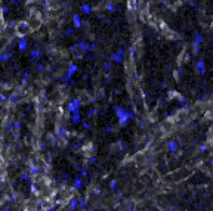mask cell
Returning <instances> with one entry per match:
<instances>
[{
  "mask_svg": "<svg viewBox=\"0 0 213 211\" xmlns=\"http://www.w3.org/2000/svg\"><path fill=\"white\" fill-rule=\"evenodd\" d=\"M113 109H114V112H116V117H117V120H118V124H120L122 127L126 126L127 120L135 118V115H133V112H132V111H126L124 108L118 106V105H114V108H113Z\"/></svg>",
  "mask_w": 213,
  "mask_h": 211,
  "instance_id": "6da1fadb",
  "label": "cell"
},
{
  "mask_svg": "<svg viewBox=\"0 0 213 211\" xmlns=\"http://www.w3.org/2000/svg\"><path fill=\"white\" fill-rule=\"evenodd\" d=\"M96 49V45H95V43H92V45H90V50H95Z\"/></svg>",
  "mask_w": 213,
  "mask_h": 211,
  "instance_id": "60d3db41",
  "label": "cell"
},
{
  "mask_svg": "<svg viewBox=\"0 0 213 211\" xmlns=\"http://www.w3.org/2000/svg\"><path fill=\"white\" fill-rule=\"evenodd\" d=\"M81 105H83V103H81V99H80V98H74L71 102L67 103V111L71 112V114L75 112V111H80V106H81Z\"/></svg>",
  "mask_w": 213,
  "mask_h": 211,
  "instance_id": "3957f363",
  "label": "cell"
},
{
  "mask_svg": "<svg viewBox=\"0 0 213 211\" xmlns=\"http://www.w3.org/2000/svg\"><path fill=\"white\" fill-rule=\"evenodd\" d=\"M108 184H110V189H111V190H114V189L117 188V180H111V182H110Z\"/></svg>",
  "mask_w": 213,
  "mask_h": 211,
  "instance_id": "d4e9b609",
  "label": "cell"
},
{
  "mask_svg": "<svg viewBox=\"0 0 213 211\" xmlns=\"http://www.w3.org/2000/svg\"><path fill=\"white\" fill-rule=\"evenodd\" d=\"M21 179H22V180H30V173H27V171L22 173V174H21Z\"/></svg>",
  "mask_w": 213,
  "mask_h": 211,
  "instance_id": "83f0119b",
  "label": "cell"
},
{
  "mask_svg": "<svg viewBox=\"0 0 213 211\" xmlns=\"http://www.w3.org/2000/svg\"><path fill=\"white\" fill-rule=\"evenodd\" d=\"M80 176H87V170L86 168H80Z\"/></svg>",
  "mask_w": 213,
  "mask_h": 211,
  "instance_id": "836d02e7",
  "label": "cell"
},
{
  "mask_svg": "<svg viewBox=\"0 0 213 211\" xmlns=\"http://www.w3.org/2000/svg\"><path fill=\"white\" fill-rule=\"evenodd\" d=\"M73 24H74V28L81 27V18H80L79 13H73Z\"/></svg>",
  "mask_w": 213,
  "mask_h": 211,
  "instance_id": "9c48e42d",
  "label": "cell"
},
{
  "mask_svg": "<svg viewBox=\"0 0 213 211\" xmlns=\"http://www.w3.org/2000/svg\"><path fill=\"white\" fill-rule=\"evenodd\" d=\"M16 101H18V96H16L15 93H12V95L9 96V102H12V103H16Z\"/></svg>",
  "mask_w": 213,
  "mask_h": 211,
  "instance_id": "cb8c5ba5",
  "label": "cell"
},
{
  "mask_svg": "<svg viewBox=\"0 0 213 211\" xmlns=\"http://www.w3.org/2000/svg\"><path fill=\"white\" fill-rule=\"evenodd\" d=\"M19 127H21V122H19V121H13V122H12V128H13V130H18Z\"/></svg>",
  "mask_w": 213,
  "mask_h": 211,
  "instance_id": "4316f807",
  "label": "cell"
},
{
  "mask_svg": "<svg viewBox=\"0 0 213 211\" xmlns=\"http://www.w3.org/2000/svg\"><path fill=\"white\" fill-rule=\"evenodd\" d=\"M2 12H3V13H7V12H9V7H7V6H3V7H2Z\"/></svg>",
  "mask_w": 213,
  "mask_h": 211,
  "instance_id": "74e56055",
  "label": "cell"
},
{
  "mask_svg": "<svg viewBox=\"0 0 213 211\" xmlns=\"http://www.w3.org/2000/svg\"><path fill=\"white\" fill-rule=\"evenodd\" d=\"M201 40H203L201 34H200V33H194V43H195V45H200Z\"/></svg>",
  "mask_w": 213,
  "mask_h": 211,
  "instance_id": "e0dca14e",
  "label": "cell"
},
{
  "mask_svg": "<svg viewBox=\"0 0 213 211\" xmlns=\"http://www.w3.org/2000/svg\"><path fill=\"white\" fill-rule=\"evenodd\" d=\"M73 188H74V189H80V188H81V177H80V174H77V177L74 179Z\"/></svg>",
  "mask_w": 213,
  "mask_h": 211,
  "instance_id": "5bb4252c",
  "label": "cell"
},
{
  "mask_svg": "<svg viewBox=\"0 0 213 211\" xmlns=\"http://www.w3.org/2000/svg\"><path fill=\"white\" fill-rule=\"evenodd\" d=\"M127 6H129V9L133 11L136 7V0H129V3H127Z\"/></svg>",
  "mask_w": 213,
  "mask_h": 211,
  "instance_id": "7402d4cb",
  "label": "cell"
},
{
  "mask_svg": "<svg viewBox=\"0 0 213 211\" xmlns=\"http://www.w3.org/2000/svg\"><path fill=\"white\" fill-rule=\"evenodd\" d=\"M31 30H33V27L30 25L28 21H19L18 24H16V27H15V34H16V36H19V37H25Z\"/></svg>",
  "mask_w": 213,
  "mask_h": 211,
  "instance_id": "7a4b0ae2",
  "label": "cell"
},
{
  "mask_svg": "<svg viewBox=\"0 0 213 211\" xmlns=\"http://www.w3.org/2000/svg\"><path fill=\"white\" fill-rule=\"evenodd\" d=\"M16 24H18V22H16L15 19H11L9 22L6 24V27H7V28H15V27H16Z\"/></svg>",
  "mask_w": 213,
  "mask_h": 211,
  "instance_id": "ffe728a7",
  "label": "cell"
},
{
  "mask_svg": "<svg viewBox=\"0 0 213 211\" xmlns=\"http://www.w3.org/2000/svg\"><path fill=\"white\" fill-rule=\"evenodd\" d=\"M104 96H105L104 92H99V93H98V99H104Z\"/></svg>",
  "mask_w": 213,
  "mask_h": 211,
  "instance_id": "e575fe53",
  "label": "cell"
},
{
  "mask_svg": "<svg viewBox=\"0 0 213 211\" xmlns=\"http://www.w3.org/2000/svg\"><path fill=\"white\" fill-rule=\"evenodd\" d=\"M95 160H96L95 156H90L89 160H87V162H89V164H93V162H95Z\"/></svg>",
  "mask_w": 213,
  "mask_h": 211,
  "instance_id": "d590c367",
  "label": "cell"
},
{
  "mask_svg": "<svg viewBox=\"0 0 213 211\" xmlns=\"http://www.w3.org/2000/svg\"><path fill=\"white\" fill-rule=\"evenodd\" d=\"M0 101H2V102H6V101H7V98H6L5 95H2V93H0Z\"/></svg>",
  "mask_w": 213,
  "mask_h": 211,
  "instance_id": "8d00e7d4",
  "label": "cell"
},
{
  "mask_svg": "<svg viewBox=\"0 0 213 211\" xmlns=\"http://www.w3.org/2000/svg\"><path fill=\"white\" fill-rule=\"evenodd\" d=\"M80 121H81V114H80V111L73 112V114H71V122H73V124H79Z\"/></svg>",
  "mask_w": 213,
  "mask_h": 211,
  "instance_id": "ba28073f",
  "label": "cell"
},
{
  "mask_svg": "<svg viewBox=\"0 0 213 211\" xmlns=\"http://www.w3.org/2000/svg\"><path fill=\"white\" fill-rule=\"evenodd\" d=\"M79 204H80V207H84V204H86V201H84L83 198L80 199V202H79Z\"/></svg>",
  "mask_w": 213,
  "mask_h": 211,
  "instance_id": "ab89813d",
  "label": "cell"
},
{
  "mask_svg": "<svg viewBox=\"0 0 213 211\" xmlns=\"http://www.w3.org/2000/svg\"><path fill=\"white\" fill-rule=\"evenodd\" d=\"M178 142L176 140H173V139H170V140H167V149H169V152H172V154H175L176 151H178Z\"/></svg>",
  "mask_w": 213,
  "mask_h": 211,
  "instance_id": "8992f818",
  "label": "cell"
},
{
  "mask_svg": "<svg viewBox=\"0 0 213 211\" xmlns=\"http://www.w3.org/2000/svg\"><path fill=\"white\" fill-rule=\"evenodd\" d=\"M80 9H81V12H83V13H86V15H89V13H90V11H92V9H90V6H89L87 3L80 5Z\"/></svg>",
  "mask_w": 213,
  "mask_h": 211,
  "instance_id": "2e32d148",
  "label": "cell"
},
{
  "mask_svg": "<svg viewBox=\"0 0 213 211\" xmlns=\"http://www.w3.org/2000/svg\"><path fill=\"white\" fill-rule=\"evenodd\" d=\"M77 46H79V49L83 52V53H86V52H89V50H90L89 43H86V41H77Z\"/></svg>",
  "mask_w": 213,
  "mask_h": 211,
  "instance_id": "8fae6325",
  "label": "cell"
},
{
  "mask_svg": "<svg viewBox=\"0 0 213 211\" xmlns=\"http://www.w3.org/2000/svg\"><path fill=\"white\" fill-rule=\"evenodd\" d=\"M105 131H107V133H111V131H113V127H111V126H107Z\"/></svg>",
  "mask_w": 213,
  "mask_h": 211,
  "instance_id": "f35d334b",
  "label": "cell"
},
{
  "mask_svg": "<svg viewBox=\"0 0 213 211\" xmlns=\"http://www.w3.org/2000/svg\"><path fill=\"white\" fill-rule=\"evenodd\" d=\"M64 33H65V36H71V34L74 33V30H73V28H67Z\"/></svg>",
  "mask_w": 213,
  "mask_h": 211,
  "instance_id": "1f68e13d",
  "label": "cell"
},
{
  "mask_svg": "<svg viewBox=\"0 0 213 211\" xmlns=\"http://www.w3.org/2000/svg\"><path fill=\"white\" fill-rule=\"evenodd\" d=\"M77 205V198L71 196V202H70V210H74V207Z\"/></svg>",
  "mask_w": 213,
  "mask_h": 211,
  "instance_id": "d6986e66",
  "label": "cell"
},
{
  "mask_svg": "<svg viewBox=\"0 0 213 211\" xmlns=\"http://www.w3.org/2000/svg\"><path fill=\"white\" fill-rule=\"evenodd\" d=\"M27 78H28V71H25L24 73V77H22V84L27 83Z\"/></svg>",
  "mask_w": 213,
  "mask_h": 211,
  "instance_id": "f546056e",
  "label": "cell"
},
{
  "mask_svg": "<svg viewBox=\"0 0 213 211\" xmlns=\"http://www.w3.org/2000/svg\"><path fill=\"white\" fill-rule=\"evenodd\" d=\"M75 71H77V64L71 62L70 65H68V68H67V73H65V75H64V80L73 83V81H71V77H73V74H74Z\"/></svg>",
  "mask_w": 213,
  "mask_h": 211,
  "instance_id": "277c9868",
  "label": "cell"
},
{
  "mask_svg": "<svg viewBox=\"0 0 213 211\" xmlns=\"http://www.w3.org/2000/svg\"><path fill=\"white\" fill-rule=\"evenodd\" d=\"M210 162H212V164H213V158H212V160H210Z\"/></svg>",
  "mask_w": 213,
  "mask_h": 211,
  "instance_id": "7bdbcfd3",
  "label": "cell"
},
{
  "mask_svg": "<svg viewBox=\"0 0 213 211\" xmlns=\"http://www.w3.org/2000/svg\"><path fill=\"white\" fill-rule=\"evenodd\" d=\"M195 69H197V73L201 74V75L206 73V67H204V61L203 59H198L197 61V64H195Z\"/></svg>",
  "mask_w": 213,
  "mask_h": 211,
  "instance_id": "52a82bcc",
  "label": "cell"
},
{
  "mask_svg": "<svg viewBox=\"0 0 213 211\" xmlns=\"http://www.w3.org/2000/svg\"><path fill=\"white\" fill-rule=\"evenodd\" d=\"M39 56H40V49H39V46H36L30 52V58H31V61H36Z\"/></svg>",
  "mask_w": 213,
  "mask_h": 211,
  "instance_id": "4fadbf2b",
  "label": "cell"
},
{
  "mask_svg": "<svg viewBox=\"0 0 213 211\" xmlns=\"http://www.w3.org/2000/svg\"><path fill=\"white\" fill-rule=\"evenodd\" d=\"M45 69H46V67H45L43 64H39V65H37V71H39V73H43Z\"/></svg>",
  "mask_w": 213,
  "mask_h": 211,
  "instance_id": "f1b7e54d",
  "label": "cell"
},
{
  "mask_svg": "<svg viewBox=\"0 0 213 211\" xmlns=\"http://www.w3.org/2000/svg\"><path fill=\"white\" fill-rule=\"evenodd\" d=\"M37 171H39V168H37V165H30V173L31 174H37Z\"/></svg>",
  "mask_w": 213,
  "mask_h": 211,
  "instance_id": "603a6c76",
  "label": "cell"
},
{
  "mask_svg": "<svg viewBox=\"0 0 213 211\" xmlns=\"http://www.w3.org/2000/svg\"><path fill=\"white\" fill-rule=\"evenodd\" d=\"M70 211H74V210H70Z\"/></svg>",
  "mask_w": 213,
  "mask_h": 211,
  "instance_id": "ee69618b",
  "label": "cell"
},
{
  "mask_svg": "<svg viewBox=\"0 0 213 211\" xmlns=\"http://www.w3.org/2000/svg\"><path fill=\"white\" fill-rule=\"evenodd\" d=\"M55 134H56L58 139H64L68 133H67V128H65V127H58V130H56Z\"/></svg>",
  "mask_w": 213,
  "mask_h": 211,
  "instance_id": "7c38bea8",
  "label": "cell"
},
{
  "mask_svg": "<svg viewBox=\"0 0 213 211\" xmlns=\"http://www.w3.org/2000/svg\"><path fill=\"white\" fill-rule=\"evenodd\" d=\"M123 49H118L116 53H113V55H110L108 56V61H111V62H116V64H122L123 62Z\"/></svg>",
  "mask_w": 213,
  "mask_h": 211,
  "instance_id": "5b68a950",
  "label": "cell"
},
{
  "mask_svg": "<svg viewBox=\"0 0 213 211\" xmlns=\"http://www.w3.org/2000/svg\"><path fill=\"white\" fill-rule=\"evenodd\" d=\"M105 7H107V11H110V12H114V11L117 9V6H116L114 3H111V2H108Z\"/></svg>",
  "mask_w": 213,
  "mask_h": 211,
  "instance_id": "ac0fdd59",
  "label": "cell"
},
{
  "mask_svg": "<svg viewBox=\"0 0 213 211\" xmlns=\"http://www.w3.org/2000/svg\"><path fill=\"white\" fill-rule=\"evenodd\" d=\"M9 58H11V52L9 50L2 52V53H0V62H5V61H7Z\"/></svg>",
  "mask_w": 213,
  "mask_h": 211,
  "instance_id": "9a60e30c",
  "label": "cell"
},
{
  "mask_svg": "<svg viewBox=\"0 0 213 211\" xmlns=\"http://www.w3.org/2000/svg\"><path fill=\"white\" fill-rule=\"evenodd\" d=\"M49 2V0H41V3H47Z\"/></svg>",
  "mask_w": 213,
  "mask_h": 211,
  "instance_id": "b9f144b4",
  "label": "cell"
},
{
  "mask_svg": "<svg viewBox=\"0 0 213 211\" xmlns=\"http://www.w3.org/2000/svg\"><path fill=\"white\" fill-rule=\"evenodd\" d=\"M39 148H40V149H45V148H46V143L43 142V140H40V142H39Z\"/></svg>",
  "mask_w": 213,
  "mask_h": 211,
  "instance_id": "d6a6232c",
  "label": "cell"
},
{
  "mask_svg": "<svg viewBox=\"0 0 213 211\" xmlns=\"http://www.w3.org/2000/svg\"><path fill=\"white\" fill-rule=\"evenodd\" d=\"M81 126H83L84 128H89V127H90V126H89V121H87V120H83V121H81Z\"/></svg>",
  "mask_w": 213,
  "mask_h": 211,
  "instance_id": "4dcf8cb0",
  "label": "cell"
},
{
  "mask_svg": "<svg viewBox=\"0 0 213 211\" xmlns=\"http://www.w3.org/2000/svg\"><path fill=\"white\" fill-rule=\"evenodd\" d=\"M102 67H104V69H110V68L113 67V62H111V61H107V62H104V65H102Z\"/></svg>",
  "mask_w": 213,
  "mask_h": 211,
  "instance_id": "484cf974",
  "label": "cell"
},
{
  "mask_svg": "<svg viewBox=\"0 0 213 211\" xmlns=\"http://www.w3.org/2000/svg\"><path fill=\"white\" fill-rule=\"evenodd\" d=\"M18 49L21 52H24L25 49H27V36H25V37H19V40H18Z\"/></svg>",
  "mask_w": 213,
  "mask_h": 211,
  "instance_id": "30bf717a",
  "label": "cell"
},
{
  "mask_svg": "<svg viewBox=\"0 0 213 211\" xmlns=\"http://www.w3.org/2000/svg\"><path fill=\"white\" fill-rule=\"evenodd\" d=\"M93 114H96V108H90V109L87 111V114H86V117H87V118H92Z\"/></svg>",
  "mask_w": 213,
  "mask_h": 211,
  "instance_id": "44dd1931",
  "label": "cell"
}]
</instances>
